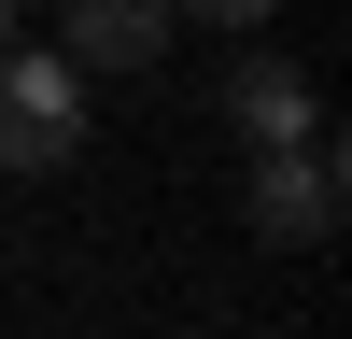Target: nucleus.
Returning a JSON list of instances; mask_svg holds the SVG:
<instances>
[{
    "label": "nucleus",
    "instance_id": "obj_1",
    "mask_svg": "<svg viewBox=\"0 0 352 339\" xmlns=\"http://www.w3.org/2000/svg\"><path fill=\"white\" fill-rule=\"evenodd\" d=\"M240 212H254V240H282V254L338 240V212H352V156H338V127L268 141V156H254V184H240Z\"/></svg>",
    "mask_w": 352,
    "mask_h": 339
},
{
    "label": "nucleus",
    "instance_id": "obj_2",
    "mask_svg": "<svg viewBox=\"0 0 352 339\" xmlns=\"http://www.w3.org/2000/svg\"><path fill=\"white\" fill-rule=\"evenodd\" d=\"M85 156V71L56 43H0V170H71Z\"/></svg>",
    "mask_w": 352,
    "mask_h": 339
},
{
    "label": "nucleus",
    "instance_id": "obj_3",
    "mask_svg": "<svg viewBox=\"0 0 352 339\" xmlns=\"http://www.w3.org/2000/svg\"><path fill=\"white\" fill-rule=\"evenodd\" d=\"M226 113L254 127V156H268V141H310V127H324V99H310V71H296L282 43H254V28H240V71H226Z\"/></svg>",
    "mask_w": 352,
    "mask_h": 339
},
{
    "label": "nucleus",
    "instance_id": "obj_4",
    "mask_svg": "<svg viewBox=\"0 0 352 339\" xmlns=\"http://www.w3.org/2000/svg\"><path fill=\"white\" fill-rule=\"evenodd\" d=\"M169 0H71V14H56V56H71V71H155V43H169Z\"/></svg>",
    "mask_w": 352,
    "mask_h": 339
},
{
    "label": "nucleus",
    "instance_id": "obj_5",
    "mask_svg": "<svg viewBox=\"0 0 352 339\" xmlns=\"http://www.w3.org/2000/svg\"><path fill=\"white\" fill-rule=\"evenodd\" d=\"M169 14H197V28H268L282 0H169Z\"/></svg>",
    "mask_w": 352,
    "mask_h": 339
},
{
    "label": "nucleus",
    "instance_id": "obj_6",
    "mask_svg": "<svg viewBox=\"0 0 352 339\" xmlns=\"http://www.w3.org/2000/svg\"><path fill=\"white\" fill-rule=\"evenodd\" d=\"M0 43H14V0H0Z\"/></svg>",
    "mask_w": 352,
    "mask_h": 339
}]
</instances>
